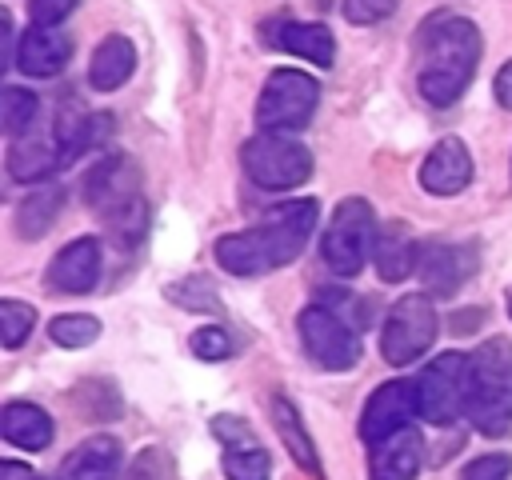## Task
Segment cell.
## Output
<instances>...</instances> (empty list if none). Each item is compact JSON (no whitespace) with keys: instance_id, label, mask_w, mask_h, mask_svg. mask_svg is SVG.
<instances>
[{"instance_id":"obj_1","label":"cell","mask_w":512,"mask_h":480,"mask_svg":"<svg viewBox=\"0 0 512 480\" xmlns=\"http://www.w3.org/2000/svg\"><path fill=\"white\" fill-rule=\"evenodd\" d=\"M316 216H320L316 200L276 204L256 228L220 236L216 240V260L232 276H264V272H276V268L292 264L304 252V244L312 240Z\"/></svg>"},{"instance_id":"obj_2","label":"cell","mask_w":512,"mask_h":480,"mask_svg":"<svg viewBox=\"0 0 512 480\" xmlns=\"http://www.w3.org/2000/svg\"><path fill=\"white\" fill-rule=\"evenodd\" d=\"M416 44H420V96L432 108H452L472 84V72L484 52L476 24L464 16L436 12L420 24Z\"/></svg>"},{"instance_id":"obj_3","label":"cell","mask_w":512,"mask_h":480,"mask_svg":"<svg viewBox=\"0 0 512 480\" xmlns=\"http://www.w3.org/2000/svg\"><path fill=\"white\" fill-rule=\"evenodd\" d=\"M464 416L484 436H504L512 428V340L492 336L468 352Z\"/></svg>"},{"instance_id":"obj_4","label":"cell","mask_w":512,"mask_h":480,"mask_svg":"<svg viewBox=\"0 0 512 480\" xmlns=\"http://www.w3.org/2000/svg\"><path fill=\"white\" fill-rule=\"evenodd\" d=\"M376 212L364 196H348L328 216V228L320 236V256L336 276H356L364 260L376 248Z\"/></svg>"},{"instance_id":"obj_5","label":"cell","mask_w":512,"mask_h":480,"mask_svg":"<svg viewBox=\"0 0 512 480\" xmlns=\"http://www.w3.org/2000/svg\"><path fill=\"white\" fill-rule=\"evenodd\" d=\"M316 104H320V84H316L308 72L276 68V72L264 80V88H260V100H256V128H260V132H276V136L300 132V128H308Z\"/></svg>"},{"instance_id":"obj_6","label":"cell","mask_w":512,"mask_h":480,"mask_svg":"<svg viewBox=\"0 0 512 480\" xmlns=\"http://www.w3.org/2000/svg\"><path fill=\"white\" fill-rule=\"evenodd\" d=\"M240 164H244L248 180L268 192H292L312 176V152L300 140L276 136V132H260V136L244 140Z\"/></svg>"},{"instance_id":"obj_7","label":"cell","mask_w":512,"mask_h":480,"mask_svg":"<svg viewBox=\"0 0 512 480\" xmlns=\"http://www.w3.org/2000/svg\"><path fill=\"white\" fill-rule=\"evenodd\" d=\"M436 328H440V320H436L432 300L424 292H408L388 308V316L380 324V356L392 368H404L432 348Z\"/></svg>"},{"instance_id":"obj_8","label":"cell","mask_w":512,"mask_h":480,"mask_svg":"<svg viewBox=\"0 0 512 480\" xmlns=\"http://www.w3.org/2000/svg\"><path fill=\"white\" fill-rule=\"evenodd\" d=\"M296 328H300L304 352H308L320 368L344 372V368H352V364L360 360V336H356V328H352L344 316H336L332 308L308 304V308L300 312Z\"/></svg>"},{"instance_id":"obj_9","label":"cell","mask_w":512,"mask_h":480,"mask_svg":"<svg viewBox=\"0 0 512 480\" xmlns=\"http://www.w3.org/2000/svg\"><path fill=\"white\" fill-rule=\"evenodd\" d=\"M464 372H468L464 352H444V356H436L432 364L420 368L416 408L428 424H452L464 412Z\"/></svg>"},{"instance_id":"obj_10","label":"cell","mask_w":512,"mask_h":480,"mask_svg":"<svg viewBox=\"0 0 512 480\" xmlns=\"http://www.w3.org/2000/svg\"><path fill=\"white\" fill-rule=\"evenodd\" d=\"M412 416H420L416 408V380H388L380 384L368 404H364V416H360V440L368 448H376L380 440L412 428Z\"/></svg>"},{"instance_id":"obj_11","label":"cell","mask_w":512,"mask_h":480,"mask_svg":"<svg viewBox=\"0 0 512 480\" xmlns=\"http://www.w3.org/2000/svg\"><path fill=\"white\" fill-rule=\"evenodd\" d=\"M68 160H72V152H68V140H64L56 120L48 132H24L8 144V176L20 184H36Z\"/></svg>"},{"instance_id":"obj_12","label":"cell","mask_w":512,"mask_h":480,"mask_svg":"<svg viewBox=\"0 0 512 480\" xmlns=\"http://www.w3.org/2000/svg\"><path fill=\"white\" fill-rule=\"evenodd\" d=\"M84 196L88 204L108 220L124 208H132L140 200V176L132 168L128 156H104L92 164V172L84 176Z\"/></svg>"},{"instance_id":"obj_13","label":"cell","mask_w":512,"mask_h":480,"mask_svg":"<svg viewBox=\"0 0 512 480\" xmlns=\"http://www.w3.org/2000/svg\"><path fill=\"white\" fill-rule=\"evenodd\" d=\"M100 268H104V260H100V240H96V236H80V240L64 244V248L48 260L44 280H48L52 292L84 296V292H92V288L100 284Z\"/></svg>"},{"instance_id":"obj_14","label":"cell","mask_w":512,"mask_h":480,"mask_svg":"<svg viewBox=\"0 0 512 480\" xmlns=\"http://www.w3.org/2000/svg\"><path fill=\"white\" fill-rule=\"evenodd\" d=\"M476 272V248L472 244H420L416 276L432 296H452L468 276Z\"/></svg>"},{"instance_id":"obj_15","label":"cell","mask_w":512,"mask_h":480,"mask_svg":"<svg viewBox=\"0 0 512 480\" xmlns=\"http://www.w3.org/2000/svg\"><path fill=\"white\" fill-rule=\"evenodd\" d=\"M472 180V152L460 136H444L432 144V152L420 164V184L432 196H456Z\"/></svg>"},{"instance_id":"obj_16","label":"cell","mask_w":512,"mask_h":480,"mask_svg":"<svg viewBox=\"0 0 512 480\" xmlns=\"http://www.w3.org/2000/svg\"><path fill=\"white\" fill-rule=\"evenodd\" d=\"M120 464H124V448L116 436H88L64 456L56 480H116Z\"/></svg>"},{"instance_id":"obj_17","label":"cell","mask_w":512,"mask_h":480,"mask_svg":"<svg viewBox=\"0 0 512 480\" xmlns=\"http://www.w3.org/2000/svg\"><path fill=\"white\" fill-rule=\"evenodd\" d=\"M424 460V436L416 428H404L388 440H380L368 456V480H412Z\"/></svg>"},{"instance_id":"obj_18","label":"cell","mask_w":512,"mask_h":480,"mask_svg":"<svg viewBox=\"0 0 512 480\" xmlns=\"http://www.w3.org/2000/svg\"><path fill=\"white\" fill-rule=\"evenodd\" d=\"M72 56V40L56 28H28L16 44V68L24 76H56Z\"/></svg>"},{"instance_id":"obj_19","label":"cell","mask_w":512,"mask_h":480,"mask_svg":"<svg viewBox=\"0 0 512 480\" xmlns=\"http://www.w3.org/2000/svg\"><path fill=\"white\" fill-rule=\"evenodd\" d=\"M132 68H136V48H132V40L120 36V32H108V36L96 44L92 60H88V84H92L96 92H116L120 84H128Z\"/></svg>"},{"instance_id":"obj_20","label":"cell","mask_w":512,"mask_h":480,"mask_svg":"<svg viewBox=\"0 0 512 480\" xmlns=\"http://www.w3.org/2000/svg\"><path fill=\"white\" fill-rule=\"evenodd\" d=\"M372 260H376V272L384 284H400L416 272V260H420V244L412 240V232L404 224H384L376 232V248H372Z\"/></svg>"},{"instance_id":"obj_21","label":"cell","mask_w":512,"mask_h":480,"mask_svg":"<svg viewBox=\"0 0 512 480\" xmlns=\"http://www.w3.org/2000/svg\"><path fill=\"white\" fill-rule=\"evenodd\" d=\"M272 44L292 52V56H300V60H308V64H316V68H332V60H336V40H332V32L324 24L284 20V24L272 28Z\"/></svg>"},{"instance_id":"obj_22","label":"cell","mask_w":512,"mask_h":480,"mask_svg":"<svg viewBox=\"0 0 512 480\" xmlns=\"http://www.w3.org/2000/svg\"><path fill=\"white\" fill-rule=\"evenodd\" d=\"M0 432L8 444L16 448H28V452H40L52 444V420L40 404H28V400H12L4 404L0 412Z\"/></svg>"},{"instance_id":"obj_23","label":"cell","mask_w":512,"mask_h":480,"mask_svg":"<svg viewBox=\"0 0 512 480\" xmlns=\"http://www.w3.org/2000/svg\"><path fill=\"white\" fill-rule=\"evenodd\" d=\"M272 424H276L280 440L288 444L292 460L304 472H320V456L312 448V436H308V428H304V420H300V412H296V404L288 396H272Z\"/></svg>"},{"instance_id":"obj_24","label":"cell","mask_w":512,"mask_h":480,"mask_svg":"<svg viewBox=\"0 0 512 480\" xmlns=\"http://www.w3.org/2000/svg\"><path fill=\"white\" fill-rule=\"evenodd\" d=\"M60 208H64V188H40V192L24 196L20 208H16V236L20 240H40L56 224Z\"/></svg>"},{"instance_id":"obj_25","label":"cell","mask_w":512,"mask_h":480,"mask_svg":"<svg viewBox=\"0 0 512 480\" xmlns=\"http://www.w3.org/2000/svg\"><path fill=\"white\" fill-rule=\"evenodd\" d=\"M36 116H40V96H36V92L16 88V84H8V88L0 92V128H4L12 140L24 136V132H32Z\"/></svg>"},{"instance_id":"obj_26","label":"cell","mask_w":512,"mask_h":480,"mask_svg":"<svg viewBox=\"0 0 512 480\" xmlns=\"http://www.w3.org/2000/svg\"><path fill=\"white\" fill-rule=\"evenodd\" d=\"M224 476L228 480H268L272 476V460L260 444H240V448H224Z\"/></svg>"},{"instance_id":"obj_27","label":"cell","mask_w":512,"mask_h":480,"mask_svg":"<svg viewBox=\"0 0 512 480\" xmlns=\"http://www.w3.org/2000/svg\"><path fill=\"white\" fill-rule=\"evenodd\" d=\"M48 336L60 348H88L100 336V320L96 316H84V312H68V316H56L48 324Z\"/></svg>"},{"instance_id":"obj_28","label":"cell","mask_w":512,"mask_h":480,"mask_svg":"<svg viewBox=\"0 0 512 480\" xmlns=\"http://www.w3.org/2000/svg\"><path fill=\"white\" fill-rule=\"evenodd\" d=\"M36 324V308L24 300H0V340L4 348H20Z\"/></svg>"},{"instance_id":"obj_29","label":"cell","mask_w":512,"mask_h":480,"mask_svg":"<svg viewBox=\"0 0 512 480\" xmlns=\"http://www.w3.org/2000/svg\"><path fill=\"white\" fill-rule=\"evenodd\" d=\"M124 480H172V460H168V452L156 448V444L140 448V452L132 456L128 472H124Z\"/></svg>"},{"instance_id":"obj_30","label":"cell","mask_w":512,"mask_h":480,"mask_svg":"<svg viewBox=\"0 0 512 480\" xmlns=\"http://www.w3.org/2000/svg\"><path fill=\"white\" fill-rule=\"evenodd\" d=\"M192 352H196L200 360H228V356H232V336H228L224 328H216V324L196 328V332H192Z\"/></svg>"},{"instance_id":"obj_31","label":"cell","mask_w":512,"mask_h":480,"mask_svg":"<svg viewBox=\"0 0 512 480\" xmlns=\"http://www.w3.org/2000/svg\"><path fill=\"white\" fill-rule=\"evenodd\" d=\"M168 296H172L176 304H184V308H216V292H212V284H208L204 276H192V280L172 284Z\"/></svg>"},{"instance_id":"obj_32","label":"cell","mask_w":512,"mask_h":480,"mask_svg":"<svg viewBox=\"0 0 512 480\" xmlns=\"http://www.w3.org/2000/svg\"><path fill=\"white\" fill-rule=\"evenodd\" d=\"M508 472H512V456L488 452V456H476L472 464H464L460 480H508Z\"/></svg>"},{"instance_id":"obj_33","label":"cell","mask_w":512,"mask_h":480,"mask_svg":"<svg viewBox=\"0 0 512 480\" xmlns=\"http://www.w3.org/2000/svg\"><path fill=\"white\" fill-rule=\"evenodd\" d=\"M396 4L400 0H344V20L348 24H380L384 16H392L396 12Z\"/></svg>"},{"instance_id":"obj_34","label":"cell","mask_w":512,"mask_h":480,"mask_svg":"<svg viewBox=\"0 0 512 480\" xmlns=\"http://www.w3.org/2000/svg\"><path fill=\"white\" fill-rule=\"evenodd\" d=\"M80 0H28V16L36 28H56Z\"/></svg>"},{"instance_id":"obj_35","label":"cell","mask_w":512,"mask_h":480,"mask_svg":"<svg viewBox=\"0 0 512 480\" xmlns=\"http://www.w3.org/2000/svg\"><path fill=\"white\" fill-rule=\"evenodd\" d=\"M212 432L220 436V444H224V448H240V444H252V432H248V424H244V420H236V416H216V420H212Z\"/></svg>"},{"instance_id":"obj_36","label":"cell","mask_w":512,"mask_h":480,"mask_svg":"<svg viewBox=\"0 0 512 480\" xmlns=\"http://www.w3.org/2000/svg\"><path fill=\"white\" fill-rule=\"evenodd\" d=\"M492 92H496L500 108H508V112H512V60H504V64H500V72H496V80H492Z\"/></svg>"},{"instance_id":"obj_37","label":"cell","mask_w":512,"mask_h":480,"mask_svg":"<svg viewBox=\"0 0 512 480\" xmlns=\"http://www.w3.org/2000/svg\"><path fill=\"white\" fill-rule=\"evenodd\" d=\"M0 480H40L28 464H16V460H4L0 464Z\"/></svg>"},{"instance_id":"obj_38","label":"cell","mask_w":512,"mask_h":480,"mask_svg":"<svg viewBox=\"0 0 512 480\" xmlns=\"http://www.w3.org/2000/svg\"><path fill=\"white\" fill-rule=\"evenodd\" d=\"M508 316H512V292H508Z\"/></svg>"}]
</instances>
